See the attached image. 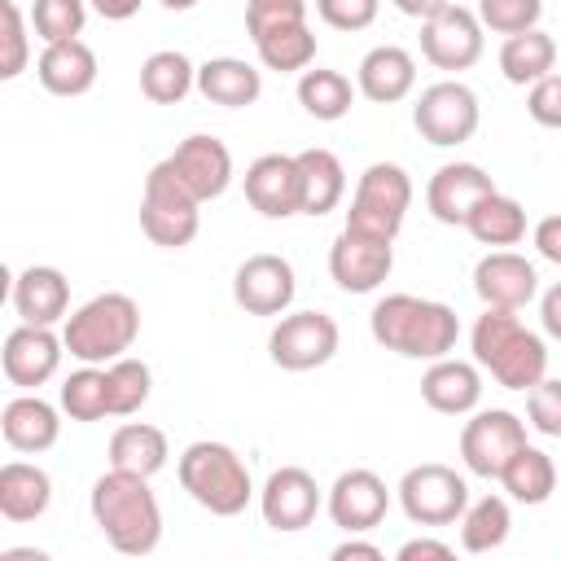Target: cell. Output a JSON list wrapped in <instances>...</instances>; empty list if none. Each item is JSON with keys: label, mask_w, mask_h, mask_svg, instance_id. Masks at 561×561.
Instances as JSON below:
<instances>
[{"label": "cell", "mask_w": 561, "mask_h": 561, "mask_svg": "<svg viewBox=\"0 0 561 561\" xmlns=\"http://www.w3.org/2000/svg\"><path fill=\"white\" fill-rule=\"evenodd\" d=\"M394 491H399V508L412 526H451L469 508V482L451 465H438V460L412 465Z\"/></svg>", "instance_id": "cell-9"}, {"label": "cell", "mask_w": 561, "mask_h": 561, "mask_svg": "<svg viewBox=\"0 0 561 561\" xmlns=\"http://www.w3.org/2000/svg\"><path fill=\"white\" fill-rule=\"evenodd\" d=\"M140 228L153 245L162 250H184L197 228H202V202L171 175L167 162H158L145 175V193H140Z\"/></svg>", "instance_id": "cell-7"}, {"label": "cell", "mask_w": 561, "mask_h": 561, "mask_svg": "<svg viewBox=\"0 0 561 561\" xmlns=\"http://www.w3.org/2000/svg\"><path fill=\"white\" fill-rule=\"evenodd\" d=\"M539 324H543V333L552 342H561V280L552 289H543V298H539Z\"/></svg>", "instance_id": "cell-49"}, {"label": "cell", "mask_w": 561, "mask_h": 561, "mask_svg": "<svg viewBox=\"0 0 561 561\" xmlns=\"http://www.w3.org/2000/svg\"><path fill=\"white\" fill-rule=\"evenodd\" d=\"M324 495H320V482L302 469V465H280L267 473L263 491H259V513L272 530L280 535H294V530H307L320 513Z\"/></svg>", "instance_id": "cell-15"}, {"label": "cell", "mask_w": 561, "mask_h": 561, "mask_svg": "<svg viewBox=\"0 0 561 561\" xmlns=\"http://www.w3.org/2000/svg\"><path fill=\"white\" fill-rule=\"evenodd\" d=\"M421 399L443 416H469L482 403V368L469 359H430L421 377Z\"/></svg>", "instance_id": "cell-22"}, {"label": "cell", "mask_w": 561, "mask_h": 561, "mask_svg": "<svg viewBox=\"0 0 561 561\" xmlns=\"http://www.w3.org/2000/svg\"><path fill=\"white\" fill-rule=\"evenodd\" d=\"M13 311L22 324H57L70 311V280L61 267L31 263L13 276Z\"/></svg>", "instance_id": "cell-24"}, {"label": "cell", "mask_w": 561, "mask_h": 561, "mask_svg": "<svg viewBox=\"0 0 561 561\" xmlns=\"http://www.w3.org/2000/svg\"><path fill=\"white\" fill-rule=\"evenodd\" d=\"M473 364L495 377L504 390H530L539 377H548V346L535 329L517 320V311L482 307V316L469 329Z\"/></svg>", "instance_id": "cell-3"}, {"label": "cell", "mask_w": 561, "mask_h": 561, "mask_svg": "<svg viewBox=\"0 0 561 561\" xmlns=\"http://www.w3.org/2000/svg\"><path fill=\"white\" fill-rule=\"evenodd\" d=\"M254 39V53L267 70H280V75H302L311 61H316V35L307 26V18L298 22H276V26H263L250 35Z\"/></svg>", "instance_id": "cell-29"}, {"label": "cell", "mask_w": 561, "mask_h": 561, "mask_svg": "<svg viewBox=\"0 0 561 561\" xmlns=\"http://www.w3.org/2000/svg\"><path fill=\"white\" fill-rule=\"evenodd\" d=\"M381 0H316V13L333 31H364L377 22Z\"/></svg>", "instance_id": "cell-44"}, {"label": "cell", "mask_w": 561, "mask_h": 561, "mask_svg": "<svg viewBox=\"0 0 561 561\" xmlns=\"http://www.w3.org/2000/svg\"><path fill=\"white\" fill-rule=\"evenodd\" d=\"M324 508L333 517L337 530L346 535H368L373 526H381L386 508H390V491L381 482V473L373 469H346L337 473V482L324 495Z\"/></svg>", "instance_id": "cell-20"}, {"label": "cell", "mask_w": 561, "mask_h": 561, "mask_svg": "<svg viewBox=\"0 0 561 561\" xmlns=\"http://www.w3.org/2000/svg\"><path fill=\"white\" fill-rule=\"evenodd\" d=\"M0 557L4 561H48V552H39V548H4Z\"/></svg>", "instance_id": "cell-53"}, {"label": "cell", "mask_w": 561, "mask_h": 561, "mask_svg": "<svg viewBox=\"0 0 561 561\" xmlns=\"http://www.w3.org/2000/svg\"><path fill=\"white\" fill-rule=\"evenodd\" d=\"M530 241H535L539 259H548V263H557V267H561V215H543V219L535 224Z\"/></svg>", "instance_id": "cell-48"}, {"label": "cell", "mask_w": 561, "mask_h": 561, "mask_svg": "<svg viewBox=\"0 0 561 561\" xmlns=\"http://www.w3.org/2000/svg\"><path fill=\"white\" fill-rule=\"evenodd\" d=\"M88 508L105 543L123 557H149L162 543V508H158L149 478L140 473H127V469L101 473L92 482Z\"/></svg>", "instance_id": "cell-1"}, {"label": "cell", "mask_w": 561, "mask_h": 561, "mask_svg": "<svg viewBox=\"0 0 561 561\" xmlns=\"http://www.w3.org/2000/svg\"><path fill=\"white\" fill-rule=\"evenodd\" d=\"M394 267V241L373 237V232H355L342 224V232L329 245V276L337 289L346 294H373Z\"/></svg>", "instance_id": "cell-13"}, {"label": "cell", "mask_w": 561, "mask_h": 561, "mask_svg": "<svg viewBox=\"0 0 561 561\" xmlns=\"http://www.w3.org/2000/svg\"><path fill=\"white\" fill-rule=\"evenodd\" d=\"M526 114L539 123V127H552L561 131V75H543L539 83H530L526 92Z\"/></svg>", "instance_id": "cell-45"}, {"label": "cell", "mask_w": 561, "mask_h": 561, "mask_svg": "<svg viewBox=\"0 0 561 561\" xmlns=\"http://www.w3.org/2000/svg\"><path fill=\"white\" fill-rule=\"evenodd\" d=\"M88 22V0H35L31 4V26L44 44L79 39Z\"/></svg>", "instance_id": "cell-40"}, {"label": "cell", "mask_w": 561, "mask_h": 561, "mask_svg": "<svg viewBox=\"0 0 561 561\" xmlns=\"http://www.w3.org/2000/svg\"><path fill=\"white\" fill-rule=\"evenodd\" d=\"M39 88L53 96H83L96 83V53L83 39H61V44H44L39 61H35Z\"/></svg>", "instance_id": "cell-26"}, {"label": "cell", "mask_w": 561, "mask_h": 561, "mask_svg": "<svg viewBox=\"0 0 561 561\" xmlns=\"http://www.w3.org/2000/svg\"><path fill=\"white\" fill-rule=\"evenodd\" d=\"M386 552L377 548V543H368V539H359V535H346L337 548H333V561H381Z\"/></svg>", "instance_id": "cell-50"}, {"label": "cell", "mask_w": 561, "mask_h": 561, "mask_svg": "<svg viewBox=\"0 0 561 561\" xmlns=\"http://www.w3.org/2000/svg\"><path fill=\"white\" fill-rule=\"evenodd\" d=\"M517 447H526V421L508 408H482V412L473 408V416L460 430V460L473 478H486V482H500Z\"/></svg>", "instance_id": "cell-11"}, {"label": "cell", "mask_w": 561, "mask_h": 561, "mask_svg": "<svg viewBox=\"0 0 561 561\" xmlns=\"http://www.w3.org/2000/svg\"><path fill=\"white\" fill-rule=\"evenodd\" d=\"M408 206H412V180H408V171L399 162H368L359 171V180H355L346 228L394 241L399 228H403V219H408Z\"/></svg>", "instance_id": "cell-6"}, {"label": "cell", "mask_w": 561, "mask_h": 561, "mask_svg": "<svg viewBox=\"0 0 561 561\" xmlns=\"http://www.w3.org/2000/svg\"><path fill=\"white\" fill-rule=\"evenodd\" d=\"M197 92L210 105L245 110V105H254L263 96V70H254L241 57H210V61L197 66Z\"/></svg>", "instance_id": "cell-28"}, {"label": "cell", "mask_w": 561, "mask_h": 561, "mask_svg": "<svg viewBox=\"0 0 561 561\" xmlns=\"http://www.w3.org/2000/svg\"><path fill=\"white\" fill-rule=\"evenodd\" d=\"M197 88V66L180 48H158L140 61V92L153 105H180Z\"/></svg>", "instance_id": "cell-36"}, {"label": "cell", "mask_w": 561, "mask_h": 561, "mask_svg": "<svg viewBox=\"0 0 561 561\" xmlns=\"http://www.w3.org/2000/svg\"><path fill=\"white\" fill-rule=\"evenodd\" d=\"M355 92L359 88H351V79L342 75V70H324V66H307L302 75H298V105L316 118V123H337V118H346L351 114V105H355Z\"/></svg>", "instance_id": "cell-37"}, {"label": "cell", "mask_w": 561, "mask_h": 561, "mask_svg": "<svg viewBox=\"0 0 561 561\" xmlns=\"http://www.w3.org/2000/svg\"><path fill=\"white\" fill-rule=\"evenodd\" d=\"M136 337H140V307L131 294H118V289L88 298L61 324L66 355L79 364H114L131 351Z\"/></svg>", "instance_id": "cell-5"}, {"label": "cell", "mask_w": 561, "mask_h": 561, "mask_svg": "<svg viewBox=\"0 0 561 561\" xmlns=\"http://www.w3.org/2000/svg\"><path fill=\"white\" fill-rule=\"evenodd\" d=\"M158 4H162V9H171V13H188L197 0H158Z\"/></svg>", "instance_id": "cell-54"}, {"label": "cell", "mask_w": 561, "mask_h": 561, "mask_svg": "<svg viewBox=\"0 0 561 561\" xmlns=\"http://www.w3.org/2000/svg\"><path fill=\"white\" fill-rule=\"evenodd\" d=\"M298 298V276L285 254H250L232 272V302L250 316H285Z\"/></svg>", "instance_id": "cell-14"}, {"label": "cell", "mask_w": 561, "mask_h": 561, "mask_svg": "<svg viewBox=\"0 0 561 561\" xmlns=\"http://www.w3.org/2000/svg\"><path fill=\"white\" fill-rule=\"evenodd\" d=\"M337 342L342 333L329 311H285L267 333V355L285 373H311L337 355Z\"/></svg>", "instance_id": "cell-10"}, {"label": "cell", "mask_w": 561, "mask_h": 561, "mask_svg": "<svg viewBox=\"0 0 561 561\" xmlns=\"http://www.w3.org/2000/svg\"><path fill=\"white\" fill-rule=\"evenodd\" d=\"M53 504V478L48 469L31 465V460H9L0 469V517L22 526V522H35L44 517Z\"/></svg>", "instance_id": "cell-27"}, {"label": "cell", "mask_w": 561, "mask_h": 561, "mask_svg": "<svg viewBox=\"0 0 561 561\" xmlns=\"http://www.w3.org/2000/svg\"><path fill=\"white\" fill-rule=\"evenodd\" d=\"M500 486H504V495H508L513 504H526V508L548 504L552 491H557V465H552V456H548L543 447H530V443H526V447H517V456L504 465Z\"/></svg>", "instance_id": "cell-34"}, {"label": "cell", "mask_w": 561, "mask_h": 561, "mask_svg": "<svg viewBox=\"0 0 561 561\" xmlns=\"http://www.w3.org/2000/svg\"><path fill=\"white\" fill-rule=\"evenodd\" d=\"M394 557H399V561H451V557H456V548H451V543H443V539L416 535V539L399 543V552H394Z\"/></svg>", "instance_id": "cell-47"}, {"label": "cell", "mask_w": 561, "mask_h": 561, "mask_svg": "<svg viewBox=\"0 0 561 561\" xmlns=\"http://www.w3.org/2000/svg\"><path fill=\"white\" fill-rule=\"evenodd\" d=\"M486 193H495V180H491L478 162H443V167L430 175V184H425V206H430V215H434L438 224L465 228L469 210H473Z\"/></svg>", "instance_id": "cell-21"}, {"label": "cell", "mask_w": 561, "mask_h": 561, "mask_svg": "<svg viewBox=\"0 0 561 561\" xmlns=\"http://www.w3.org/2000/svg\"><path fill=\"white\" fill-rule=\"evenodd\" d=\"M355 88L373 105H394L416 88V57L408 48H399V44H377V48H368L359 57Z\"/></svg>", "instance_id": "cell-23"}, {"label": "cell", "mask_w": 561, "mask_h": 561, "mask_svg": "<svg viewBox=\"0 0 561 561\" xmlns=\"http://www.w3.org/2000/svg\"><path fill=\"white\" fill-rule=\"evenodd\" d=\"M478 22L495 35H522L530 26H539L543 18V0H478Z\"/></svg>", "instance_id": "cell-41"}, {"label": "cell", "mask_w": 561, "mask_h": 561, "mask_svg": "<svg viewBox=\"0 0 561 561\" xmlns=\"http://www.w3.org/2000/svg\"><path fill=\"white\" fill-rule=\"evenodd\" d=\"M478 123H482L478 92L460 79H438V83L421 88V96L412 105V127L434 149H456V145L473 140Z\"/></svg>", "instance_id": "cell-8"}, {"label": "cell", "mask_w": 561, "mask_h": 561, "mask_svg": "<svg viewBox=\"0 0 561 561\" xmlns=\"http://www.w3.org/2000/svg\"><path fill=\"white\" fill-rule=\"evenodd\" d=\"M175 478L188 491L193 504H202L215 517H237L245 513V504L254 500V478L250 465L241 460L237 447L215 443V438H197L180 451L175 460Z\"/></svg>", "instance_id": "cell-4"}, {"label": "cell", "mask_w": 561, "mask_h": 561, "mask_svg": "<svg viewBox=\"0 0 561 561\" xmlns=\"http://www.w3.org/2000/svg\"><path fill=\"white\" fill-rule=\"evenodd\" d=\"M171 456V443L149 421H127L110 434V469H127L140 478H153Z\"/></svg>", "instance_id": "cell-31"}, {"label": "cell", "mask_w": 561, "mask_h": 561, "mask_svg": "<svg viewBox=\"0 0 561 561\" xmlns=\"http://www.w3.org/2000/svg\"><path fill=\"white\" fill-rule=\"evenodd\" d=\"M465 232H469L478 245L508 250V245H517V241L526 237V206H522L517 197H508V193L495 188V193H486V197L469 210Z\"/></svg>", "instance_id": "cell-32"}, {"label": "cell", "mask_w": 561, "mask_h": 561, "mask_svg": "<svg viewBox=\"0 0 561 561\" xmlns=\"http://www.w3.org/2000/svg\"><path fill=\"white\" fill-rule=\"evenodd\" d=\"M0 434H4V443H9L13 451L39 456V451H48V447L57 443L61 416H57V408H53L48 399H39V394H18V399H9L4 412H0Z\"/></svg>", "instance_id": "cell-25"}, {"label": "cell", "mask_w": 561, "mask_h": 561, "mask_svg": "<svg viewBox=\"0 0 561 561\" xmlns=\"http://www.w3.org/2000/svg\"><path fill=\"white\" fill-rule=\"evenodd\" d=\"M105 22H127L140 13V0H88Z\"/></svg>", "instance_id": "cell-51"}, {"label": "cell", "mask_w": 561, "mask_h": 561, "mask_svg": "<svg viewBox=\"0 0 561 561\" xmlns=\"http://www.w3.org/2000/svg\"><path fill=\"white\" fill-rule=\"evenodd\" d=\"M245 4H263V0H245Z\"/></svg>", "instance_id": "cell-55"}, {"label": "cell", "mask_w": 561, "mask_h": 561, "mask_svg": "<svg viewBox=\"0 0 561 561\" xmlns=\"http://www.w3.org/2000/svg\"><path fill=\"white\" fill-rule=\"evenodd\" d=\"M473 294L482 298V307L526 311L539 298V272L517 250H486L473 267Z\"/></svg>", "instance_id": "cell-18"}, {"label": "cell", "mask_w": 561, "mask_h": 561, "mask_svg": "<svg viewBox=\"0 0 561 561\" xmlns=\"http://www.w3.org/2000/svg\"><path fill=\"white\" fill-rule=\"evenodd\" d=\"M307 18V0H263V4H245V31H263L276 22H298Z\"/></svg>", "instance_id": "cell-46"}, {"label": "cell", "mask_w": 561, "mask_h": 561, "mask_svg": "<svg viewBox=\"0 0 561 561\" xmlns=\"http://www.w3.org/2000/svg\"><path fill=\"white\" fill-rule=\"evenodd\" d=\"M105 373H110V408H114V416H136V412L149 403V394H153V373H149V364L123 355V359L105 364Z\"/></svg>", "instance_id": "cell-39"}, {"label": "cell", "mask_w": 561, "mask_h": 561, "mask_svg": "<svg viewBox=\"0 0 561 561\" xmlns=\"http://www.w3.org/2000/svg\"><path fill=\"white\" fill-rule=\"evenodd\" d=\"M508 530H513V508H508V495H482V500H469V508L460 513V548L469 557H486L495 548L508 543Z\"/></svg>", "instance_id": "cell-35"}, {"label": "cell", "mask_w": 561, "mask_h": 561, "mask_svg": "<svg viewBox=\"0 0 561 561\" xmlns=\"http://www.w3.org/2000/svg\"><path fill=\"white\" fill-rule=\"evenodd\" d=\"M482 48H486V26L478 22L473 9H465L456 0L443 13L421 22V57L434 70H451V75L469 70V66H478Z\"/></svg>", "instance_id": "cell-12"}, {"label": "cell", "mask_w": 561, "mask_h": 561, "mask_svg": "<svg viewBox=\"0 0 561 561\" xmlns=\"http://www.w3.org/2000/svg\"><path fill=\"white\" fill-rule=\"evenodd\" d=\"M526 425L543 438H561V377H539L526 390Z\"/></svg>", "instance_id": "cell-42"}, {"label": "cell", "mask_w": 561, "mask_h": 561, "mask_svg": "<svg viewBox=\"0 0 561 561\" xmlns=\"http://www.w3.org/2000/svg\"><path fill=\"white\" fill-rule=\"evenodd\" d=\"M245 202L263 215V219H294L302 215V171H298V153H259L245 175Z\"/></svg>", "instance_id": "cell-17"}, {"label": "cell", "mask_w": 561, "mask_h": 561, "mask_svg": "<svg viewBox=\"0 0 561 561\" xmlns=\"http://www.w3.org/2000/svg\"><path fill=\"white\" fill-rule=\"evenodd\" d=\"M298 171H302V215L320 219L329 210H337V202L346 197V167L333 149H302L298 153Z\"/></svg>", "instance_id": "cell-30"}, {"label": "cell", "mask_w": 561, "mask_h": 561, "mask_svg": "<svg viewBox=\"0 0 561 561\" xmlns=\"http://www.w3.org/2000/svg\"><path fill=\"white\" fill-rule=\"evenodd\" d=\"M162 162L171 167V175H175L197 202H215V197H224L228 184H232V153H228V145H224L219 136H206V131L184 136Z\"/></svg>", "instance_id": "cell-16"}, {"label": "cell", "mask_w": 561, "mask_h": 561, "mask_svg": "<svg viewBox=\"0 0 561 561\" xmlns=\"http://www.w3.org/2000/svg\"><path fill=\"white\" fill-rule=\"evenodd\" d=\"M368 333L381 351L403 359H443L460 342V320L447 302L421 294H386L373 302Z\"/></svg>", "instance_id": "cell-2"}, {"label": "cell", "mask_w": 561, "mask_h": 561, "mask_svg": "<svg viewBox=\"0 0 561 561\" xmlns=\"http://www.w3.org/2000/svg\"><path fill=\"white\" fill-rule=\"evenodd\" d=\"M0 18H4V57H0V79H18L26 70L31 57V35H26V13L18 9V0H0Z\"/></svg>", "instance_id": "cell-43"}, {"label": "cell", "mask_w": 561, "mask_h": 561, "mask_svg": "<svg viewBox=\"0 0 561 561\" xmlns=\"http://www.w3.org/2000/svg\"><path fill=\"white\" fill-rule=\"evenodd\" d=\"M403 18H416V22H425V18H434V13H443L451 0H390Z\"/></svg>", "instance_id": "cell-52"}, {"label": "cell", "mask_w": 561, "mask_h": 561, "mask_svg": "<svg viewBox=\"0 0 561 561\" xmlns=\"http://www.w3.org/2000/svg\"><path fill=\"white\" fill-rule=\"evenodd\" d=\"M57 399H61V412H66L70 421H79V425H92V421L114 416L105 364H83L79 373H70V377L61 381V394H57Z\"/></svg>", "instance_id": "cell-38"}, {"label": "cell", "mask_w": 561, "mask_h": 561, "mask_svg": "<svg viewBox=\"0 0 561 561\" xmlns=\"http://www.w3.org/2000/svg\"><path fill=\"white\" fill-rule=\"evenodd\" d=\"M552 66H557V39L548 31L530 26L522 35H504V44H500V75L508 83L530 88L543 75H552Z\"/></svg>", "instance_id": "cell-33"}, {"label": "cell", "mask_w": 561, "mask_h": 561, "mask_svg": "<svg viewBox=\"0 0 561 561\" xmlns=\"http://www.w3.org/2000/svg\"><path fill=\"white\" fill-rule=\"evenodd\" d=\"M61 355H66V342H61V333H53V324H18L4 337L0 364H4L9 386L39 390L48 377H57Z\"/></svg>", "instance_id": "cell-19"}]
</instances>
